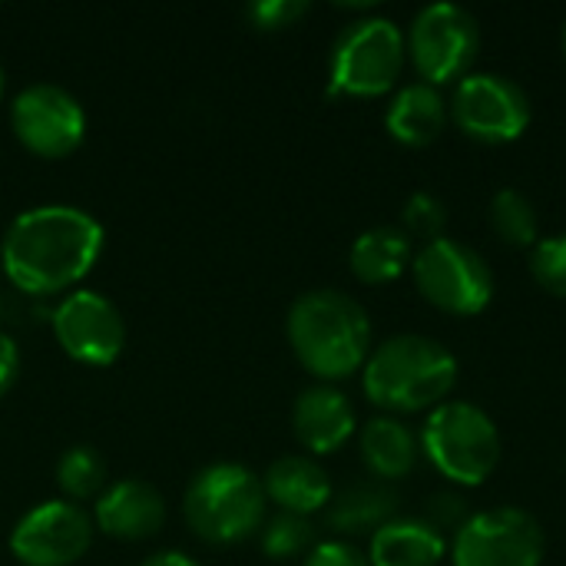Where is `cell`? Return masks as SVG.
<instances>
[{
  "mask_svg": "<svg viewBox=\"0 0 566 566\" xmlns=\"http://www.w3.org/2000/svg\"><path fill=\"white\" fill-rule=\"evenodd\" d=\"M444 226H448V206L434 192H415V196H408V202L401 209V229L411 239L434 242V239L444 235Z\"/></svg>",
  "mask_w": 566,
  "mask_h": 566,
  "instance_id": "obj_25",
  "label": "cell"
},
{
  "mask_svg": "<svg viewBox=\"0 0 566 566\" xmlns=\"http://www.w3.org/2000/svg\"><path fill=\"white\" fill-rule=\"evenodd\" d=\"M302 566H371L368 557L345 541H328V544H315L305 557Z\"/></svg>",
  "mask_w": 566,
  "mask_h": 566,
  "instance_id": "obj_29",
  "label": "cell"
},
{
  "mask_svg": "<svg viewBox=\"0 0 566 566\" xmlns=\"http://www.w3.org/2000/svg\"><path fill=\"white\" fill-rule=\"evenodd\" d=\"M10 129L33 156L63 159L83 143L86 113L70 90L56 83H30L10 106Z\"/></svg>",
  "mask_w": 566,
  "mask_h": 566,
  "instance_id": "obj_11",
  "label": "cell"
},
{
  "mask_svg": "<svg viewBox=\"0 0 566 566\" xmlns=\"http://www.w3.org/2000/svg\"><path fill=\"white\" fill-rule=\"evenodd\" d=\"M471 521V514H468V501L464 497H458V494H434L431 501H428V517H424V524H431L438 534L441 531H461L464 524Z\"/></svg>",
  "mask_w": 566,
  "mask_h": 566,
  "instance_id": "obj_28",
  "label": "cell"
},
{
  "mask_svg": "<svg viewBox=\"0 0 566 566\" xmlns=\"http://www.w3.org/2000/svg\"><path fill=\"white\" fill-rule=\"evenodd\" d=\"M93 517L70 501H43L10 531V551L23 566H73L93 544Z\"/></svg>",
  "mask_w": 566,
  "mask_h": 566,
  "instance_id": "obj_12",
  "label": "cell"
},
{
  "mask_svg": "<svg viewBox=\"0 0 566 566\" xmlns=\"http://www.w3.org/2000/svg\"><path fill=\"white\" fill-rule=\"evenodd\" d=\"M56 484L70 504L96 501L106 491V458L93 444H73L56 461Z\"/></svg>",
  "mask_w": 566,
  "mask_h": 566,
  "instance_id": "obj_23",
  "label": "cell"
},
{
  "mask_svg": "<svg viewBox=\"0 0 566 566\" xmlns=\"http://www.w3.org/2000/svg\"><path fill=\"white\" fill-rule=\"evenodd\" d=\"M531 275L557 298H566V232L547 235L531 249Z\"/></svg>",
  "mask_w": 566,
  "mask_h": 566,
  "instance_id": "obj_26",
  "label": "cell"
},
{
  "mask_svg": "<svg viewBox=\"0 0 566 566\" xmlns=\"http://www.w3.org/2000/svg\"><path fill=\"white\" fill-rule=\"evenodd\" d=\"M408 60L405 30L388 17H361L348 23L328 56L332 93L342 96H381L388 93Z\"/></svg>",
  "mask_w": 566,
  "mask_h": 566,
  "instance_id": "obj_6",
  "label": "cell"
},
{
  "mask_svg": "<svg viewBox=\"0 0 566 566\" xmlns=\"http://www.w3.org/2000/svg\"><path fill=\"white\" fill-rule=\"evenodd\" d=\"M50 325L60 348L80 365H93V368L113 365L126 348V322L119 308L106 295L90 289L70 292L53 308Z\"/></svg>",
  "mask_w": 566,
  "mask_h": 566,
  "instance_id": "obj_13",
  "label": "cell"
},
{
  "mask_svg": "<svg viewBox=\"0 0 566 566\" xmlns=\"http://www.w3.org/2000/svg\"><path fill=\"white\" fill-rule=\"evenodd\" d=\"M488 222L494 235L517 249H534L541 242V216L537 206L521 189H501L494 192L488 206Z\"/></svg>",
  "mask_w": 566,
  "mask_h": 566,
  "instance_id": "obj_22",
  "label": "cell"
},
{
  "mask_svg": "<svg viewBox=\"0 0 566 566\" xmlns=\"http://www.w3.org/2000/svg\"><path fill=\"white\" fill-rule=\"evenodd\" d=\"M103 226L80 206H36L20 212L0 242V265L13 289L53 295L90 275L103 252Z\"/></svg>",
  "mask_w": 566,
  "mask_h": 566,
  "instance_id": "obj_1",
  "label": "cell"
},
{
  "mask_svg": "<svg viewBox=\"0 0 566 566\" xmlns=\"http://www.w3.org/2000/svg\"><path fill=\"white\" fill-rule=\"evenodd\" d=\"M259 544H262L265 557H272V560H292V557L312 551V544H315V527H312L308 517H298V514H275L272 521L262 524Z\"/></svg>",
  "mask_w": 566,
  "mask_h": 566,
  "instance_id": "obj_24",
  "label": "cell"
},
{
  "mask_svg": "<svg viewBox=\"0 0 566 566\" xmlns=\"http://www.w3.org/2000/svg\"><path fill=\"white\" fill-rule=\"evenodd\" d=\"M361 385L371 405L391 415H415L444 405L458 385V358L428 335H391L371 348Z\"/></svg>",
  "mask_w": 566,
  "mask_h": 566,
  "instance_id": "obj_3",
  "label": "cell"
},
{
  "mask_svg": "<svg viewBox=\"0 0 566 566\" xmlns=\"http://www.w3.org/2000/svg\"><path fill=\"white\" fill-rule=\"evenodd\" d=\"M405 40L418 76L438 90L468 76L481 53V27L474 13L448 0L421 7Z\"/></svg>",
  "mask_w": 566,
  "mask_h": 566,
  "instance_id": "obj_8",
  "label": "cell"
},
{
  "mask_svg": "<svg viewBox=\"0 0 566 566\" xmlns=\"http://www.w3.org/2000/svg\"><path fill=\"white\" fill-rule=\"evenodd\" d=\"M398 494L385 481H358L328 501V524L338 534H375L395 521Z\"/></svg>",
  "mask_w": 566,
  "mask_h": 566,
  "instance_id": "obj_21",
  "label": "cell"
},
{
  "mask_svg": "<svg viewBox=\"0 0 566 566\" xmlns=\"http://www.w3.org/2000/svg\"><path fill=\"white\" fill-rule=\"evenodd\" d=\"M285 335L298 365L325 385L355 375L371 355L368 312L338 289H312L298 295L289 308Z\"/></svg>",
  "mask_w": 566,
  "mask_h": 566,
  "instance_id": "obj_2",
  "label": "cell"
},
{
  "mask_svg": "<svg viewBox=\"0 0 566 566\" xmlns=\"http://www.w3.org/2000/svg\"><path fill=\"white\" fill-rule=\"evenodd\" d=\"M411 275L418 292L448 315H478L494 298V272L484 255L448 235L415 252Z\"/></svg>",
  "mask_w": 566,
  "mask_h": 566,
  "instance_id": "obj_7",
  "label": "cell"
},
{
  "mask_svg": "<svg viewBox=\"0 0 566 566\" xmlns=\"http://www.w3.org/2000/svg\"><path fill=\"white\" fill-rule=\"evenodd\" d=\"M560 46H564V60H566V20H564V30H560Z\"/></svg>",
  "mask_w": 566,
  "mask_h": 566,
  "instance_id": "obj_32",
  "label": "cell"
},
{
  "mask_svg": "<svg viewBox=\"0 0 566 566\" xmlns=\"http://www.w3.org/2000/svg\"><path fill=\"white\" fill-rule=\"evenodd\" d=\"M262 488L265 497L279 504L282 514H298V517H312L332 501V478L308 454H285L272 461L262 478Z\"/></svg>",
  "mask_w": 566,
  "mask_h": 566,
  "instance_id": "obj_17",
  "label": "cell"
},
{
  "mask_svg": "<svg viewBox=\"0 0 566 566\" xmlns=\"http://www.w3.org/2000/svg\"><path fill=\"white\" fill-rule=\"evenodd\" d=\"M358 451L365 468L378 478V481H398L405 474L415 471L418 454H421V441L418 434L395 415H381L371 418L361 434H358Z\"/></svg>",
  "mask_w": 566,
  "mask_h": 566,
  "instance_id": "obj_18",
  "label": "cell"
},
{
  "mask_svg": "<svg viewBox=\"0 0 566 566\" xmlns=\"http://www.w3.org/2000/svg\"><path fill=\"white\" fill-rule=\"evenodd\" d=\"M166 524V501L159 488L143 478H123L106 484L93 504V527L116 541H149Z\"/></svg>",
  "mask_w": 566,
  "mask_h": 566,
  "instance_id": "obj_14",
  "label": "cell"
},
{
  "mask_svg": "<svg viewBox=\"0 0 566 566\" xmlns=\"http://www.w3.org/2000/svg\"><path fill=\"white\" fill-rule=\"evenodd\" d=\"M3 83H7V80H3V66H0V96H3Z\"/></svg>",
  "mask_w": 566,
  "mask_h": 566,
  "instance_id": "obj_33",
  "label": "cell"
},
{
  "mask_svg": "<svg viewBox=\"0 0 566 566\" xmlns=\"http://www.w3.org/2000/svg\"><path fill=\"white\" fill-rule=\"evenodd\" d=\"M139 566H199L192 557H186V554H179V551H163V554H153V557H146Z\"/></svg>",
  "mask_w": 566,
  "mask_h": 566,
  "instance_id": "obj_31",
  "label": "cell"
},
{
  "mask_svg": "<svg viewBox=\"0 0 566 566\" xmlns=\"http://www.w3.org/2000/svg\"><path fill=\"white\" fill-rule=\"evenodd\" d=\"M448 119H451V106L444 93L424 80L401 86L385 109V129L391 133V139L411 149L431 146L444 133Z\"/></svg>",
  "mask_w": 566,
  "mask_h": 566,
  "instance_id": "obj_16",
  "label": "cell"
},
{
  "mask_svg": "<svg viewBox=\"0 0 566 566\" xmlns=\"http://www.w3.org/2000/svg\"><path fill=\"white\" fill-rule=\"evenodd\" d=\"M17 375H20V348L7 332H0V398L13 388Z\"/></svg>",
  "mask_w": 566,
  "mask_h": 566,
  "instance_id": "obj_30",
  "label": "cell"
},
{
  "mask_svg": "<svg viewBox=\"0 0 566 566\" xmlns=\"http://www.w3.org/2000/svg\"><path fill=\"white\" fill-rule=\"evenodd\" d=\"M448 554L444 534L424 521H388L371 534V566H438Z\"/></svg>",
  "mask_w": 566,
  "mask_h": 566,
  "instance_id": "obj_20",
  "label": "cell"
},
{
  "mask_svg": "<svg viewBox=\"0 0 566 566\" xmlns=\"http://www.w3.org/2000/svg\"><path fill=\"white\" fill-rule=\"evenodd\" d=\"M308 13V0H255L245 7V17L259 30H289Z\"/></svg>",
  "mask_w": 566,
  "mask_h": 566,
  "instance_id": "obj_27",
  "label": "cell"
},
{
  "mask_svg": "<svg viewBox=\"0 0 566 566\" xmlns=\"http://www.w3.org/2000/svg\"><path fill=\"white\" fill-rule=\"evenodd\" d=\"M451 560L454 566H541L544 531L517 507L481 511L454 534Z\"/></svg>",
  "mask_w": 566,
  "mask_h": 566,
  "instance_id": "obj_10",
  "label": "cell"
},
{
  "mask_svg": "<svg viewBox=\"0 0 566 566\" xmlns=\"http://www.w3.org/2000/svg\"><path fill=\"white\" fill-rule=\"evenodd\" d=\"M265 488L245 464L219 461L202 468L182 497V514L189 531L216 547L249 541L265 524Z\"/></svg>",
  "mask_w": 566,
  "mask_h": 566,
  "instance_id": "obj_4",
  "label": "cell"
},
{
  "mask_svg": "<svg viewBox=\"0 0 566 566\" xmlns=\"http://www.w3.org/2000/svg\"><path fill=\"white\" fill-rule=\"evenodd\" d=\"M355 428V408L335 385H312L292 405V431L312 454H335Z\"/></svg>",
  "mask_w": 566,
  "mask_h": 566,
  "instance_id": "obj_15",
  "label": "cell"
},
{
  "mask_svg": "<svg viewBox=\"0 0 566 566\" xmlns=\"http://www.w3.org/2000/svg\"><path fill=\"white\" fill-rule=\"evenodd\" d=\"M415 259V239L401 226H375L365 229L348 252V265L358 282L385 285L395 282Z\"/></svg>",
  "mask_w": 566,
  "mask_h": 566,
  "instance_id": "obj_19",
  "label": "cell"
},
{
  "mask_svg": "<svg viewBox=\"0 0 566 566\" xmlns=\"http://www.w3.org/2000/svg\"><path fill=\"white\" fill-rule=\"evenodd\" d=\"M451 119L478 143H514L531 126V96L504 73H468L451 96Z\"/></svg>",
  "mask_w": 566,
  "mask_h": 566,
  "instance_id": "obj_9",
  "label": "cell"
},
{
  "mask_svg": "<svg viewBox=\"0 0 566 566\" xmlns=\"http://www.w3.org/2000/svg\"><path fill=\"white\" fill-rule=\"evenodd\" d=\"M418 441L428 461L461 488H481L501 464V431L494 418L471 401L438 405Z\"/></svg>",
  "mask_w": 566,
  "mask_h": 566,
  "instance_id": "obj_5",
  "label": "cell"
}]
</instances>
